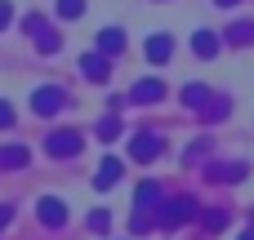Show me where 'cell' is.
<instances>
[{
  "mask_svg": "<svg viewBox=\"0 0 254 240\" xmlns=\"http://www.w3.org/2000/svg\"><path fill=\"white\" fill-rule=\"evenodd\" d=\"M201 214V205L192 200V196H174V200H165L161 209H156V227H165V232H174V227H183V223H192Z\"/></svg>",
  "mask_w": 254,
  "mask_h": 240,
  "instance_id": "obj_1",
  "label": "cell"
},
{
  "mask_svg": "<svg viewBox=\"0 0 254 240\" xmlns=\"http://www.w3.org/2000/svg\"><path fill=\"white\" fill-rule=\"evenodd\" d=\"M80 147H85V138H80L76 129H54V134L45 138V151H49L54 160H71V156H80Z\"/></svg>",
  "mask_w": 254,
  "mask_h": 240,
  "instance_id": "obj_2",
  "label": "cell"
},
{
  "mask_svg": "<svg viewBox=\"0 0 254 240\" xmlns=\"http://www.w3.org/2000/svg\"><path fill=\"white\" fill-rule=\"evenodd\" d=\"M161 151H165V138H161V134H147V129H143V134L129 138V160H138V165L156 160Z\"/></svg>",
  "mask_w": 254,
  "mask_h": 240,
  "instance_id": "obj_3",
  "label": "cell"
},
{
  "mask_svg": "<svg viewBox=\"0 0 254 240\" xmlns=\"http://www.w3.org/2000/svg\"><path fill=\"white\" fill-rule=\"evenodd\" d=\"M63 102H67V98H63V89H58V85H49V89H36V94H31V111H36V116H54Z\"/></svg>",
  "mask_w": 254,
  "mask_h": 240,
  "instance_id": "obj_4",
  "label": "cell"
},
{
  "mask_svg": "<svg viewBox=\"0 0 254 240\" xmlns=\"http://www.w3.org/2000/svg\"><path fill=\"white\" fill-rule=\"evenodd\" d=\"M134 205H138V214H147V209H161L165 196H161L156 183H138V187H134Z\"/></svg>",
  "mask_w": 254,
  "mask_h": 240,
  "instance_id": "obj_5",
  "label": "cell"
},
{
  "mask_svg": "<svg viewBox=\"0 0 254 240\" xmlns=\"http://www.w3.org/2000/svg\"><path fill=\"white\" fill-rule=\"evenodd\" d=\"M36 214H40V223H45V227H63V223H67V205H63V200H54V196H45V200L36 205Z\"/></svg>",
  "mask_w": 254,
  "mask_h": 240,
  "instance_id": "obj_6",
  "label": "cell"
},
{
  "mask_svg": "<svg viewBox=\"0 0 254 240\" xmlns=\"http://www.w3.org/2000/svg\"><path fill=\"white\" fill-rule=\"evenodd\" d=\"M27 160H31V151H27L22 143H4V147H0V169H4V174H9V169H22Z\"/></svg>",
  "mask_w": 254,
  "mask_h": 240,
  "instance_id": "obj_7",
  "label": "cell"
},
{
  "mask_svg": "<svg viewBox=\"0 0 254 240\" xmlns=\"http://www.w3.org/2000/svg\"><path fill=\"white\" fill-rule=\"evenodd\" d=\"M161 94H165V85H161V80H152V76H147V80H138V85H134V89H129V102H156V98H161Z\"/></svg>",
  "mask_w": 254,
  "mask_h": 240,
  "instance_id": "obj_8",
  "label": "cell"
},
{
  "mask_svg": "<svg viewBox=\"0 0 254 240\" xmlns=\"http://www.w3.org/2000/svg\"><path fill=\"white\" fill-rule=\"evenodd\" d=\"M205 178H210V183H241V178H246V165H241V160H237V165H210Z\"/></svg>",
  "mask_w": 254,
  "mask_h": 240,
  "instance_id": "obj_9",
  "label": "cell"
},
{
  "mask_svg": "<svg viewBox=\"0 0 254 240\" xmlns=\"http://www.w3.org/2000/svg\"><path fill=\"white\" fill-rule=\"evenodd\" d=\"M116 178H121V160H116V156H107V160L98 165V178H94V192H107V187H112Z\"/></svg>",
  "mask_w": 254,
  "mask_h": 240,
  "instance_id": "obj_10",
  "label": "cell"
},
{
  "mask_svg": "<svg viewBox=\"0 0 254 240\" xmlns=\"http://www.w3.org/2000/svg\"><path fill=\"white\" fill-rule=\"evenodd\" d=\"M192 49H196L201 58H214V53H219V36H210V31H196V36H192Z\"/></svg>",
  "mask_w": 254,
  "mask_h": 240,
  "instance_id": "obj_11",
  "label": "cell"
},
{
  "mask_svg": "<svg viewBox=\"0 0 254 240\" xmlns=\"http://www.w3.org/2000/svg\"><path fill=\"white\" fill-rule=\"evenodd\" d=\"M170 49H174V40H170V36H152V40H147V58H152V62H165V58H170Z\"/></svg>",
  "mask_w": 254,
  "mask_h": 240,
  "instance_id": "obj_12",
  "label": "cell"
},
{
  "mask_svg": "<svg viewBox=\"0 0 254 240\" xmlns=\"http://www.w3.org/2000/svg\"><path fill=\"white\" fill-rule=\"evenodd\" d=\"M80 71H85L89 80H107V62H103V58H94V53L80 62Z\"/></svg>",
  "mask_w": 254,
  "mask_h": 240,
  "instance_id": "obj_13",
  "label": "cell"
},
{
  "mask_svg": "<svg viewBox=\"0 0 254 240\" xmlns=\"http://www.w3.org/2000/svg\"><path fill=\"white\" fill-rule=\"evenodd\" d=\"M183 102H188V107H205V102H210V89H205V85H188V89H183Z\"/></svg>",
  "mask_w": 254,
  "mask_h": 240,
  "instance_id": "obj_14",
  "label": "cell"
},
{
  "mask_svg": "<svg viewBox=\"0 0 254 240\" xmlns=\"http://www.w3.org/2000/svg\"><path fill=\"white\" fill-rule=\"evenodd\" d=\"M121 129H125V125H121L116 116H107V120H98V138H103V143H112V138H121Z\"/></svg>",
  "mask_w": 254,
  "mask_h": 240,
  "instance_id": "obj_15",
  "label": "cell"
},
{
  "mask_svg": "<svg viewBox=\"0 0 254 240\" xmlns=\"http://www.w3.org/2000/svg\"><path fill=\"white\" fill-rule=\"evenodd\" d=\"M98 45H103V53H121L125 36H121V31H103V36H98Z\"/></svg>",
  "mask_w": 254,
  "mask_h": 240,
  "instance_id": "obj_16",
  "label": "cell"
},
{
  "mask_svg": "<svg viewBox=\"0 0 254 240\" xmlns=\"http://www.w3.org/2000/svg\"><path fill=\"white\" fill-rule=\"evenodd\" d=\"M201 218H205V227H210V232H223V227H228V209H205Z\"/></svg>",
  "mask_w": 254,
  "mask_h": 240,
  "instance_id": "obj_17",
  "label": "cell"
},
{
  "mask_svg": "<svg viewBox=\"0 0 254 240\" xmlns=\"http://www.w3.org/2000/svg\"><path fill=\"white\" fill-rule=\"evenodd\" d=\"M107 227H112V214H107V209H94V214H89V232H98V236H103Z\"/></svg>",
  "mask_w": 254,
  "mask_h": 240,
  "instance_id": "obj_18",
  "label": "cell"
},
{
  "mask_svg": "<svg viewBox=\"0 0 254 240\" xmlns=\"http://www.w3.org/2000/svg\"><path fill=\"white\" fill-rule=\"evenodd\" d=\"M228 40H254V22H237V27L228 31Z\"/></svg>",
  "mask_w": 254,
  "mask_h": 240,
  "instance_id": "obj_19",
  "label": "cell"
},
{
  "mask_svg": "<svg viewBox=\"0 0 254 240\" xmlns=\"http://www.w3.org/2000/svg\"><path fill=\"white\" fill-rule=\"evenodd\" d=\"M58 9H63V18H76L80 13V0H58Z\"/></svg>",
  "mask_w": 254,
  "mask_h": 240,
  "instance_id": "obj_20",
  "label": "cell"
},
{
  "mask_svg": "<svg viewBox=\"0 0 254 240\" xmlns=\"http://www.w3.org/2000/svg\"><path fill=\"white\" fill-rule=\"evenodd\" d=\"M9 125H13V107H9V102H0V129H9Z\"/></svg>",
  "mask_w": 254,
  "mask_h": 240,
  "instance_id": "obj_21",
  "label": "cell"
},
{
  "mask_svg": "<svg viewBox=\"0 0 254 240\" xmlns=\"http://www.w3.org/2000/svg\"><path fill=\"white\" fill-rule=\"evenodd\" d=\"M9 218H13V205H0V232L9 227Z\"/></svg>",
  "mask_w": 254,
  "mask_h": 240,
  "instance_id": "obj_22",
  "label": "cell"
},
{
  "mask_svg": "<svg viewBox=\"0 0 254 240\" xmlns=\"http://www.w3.org/2000/svg\"><path fill=\"white\" fill-rule=\"evenodd\" d=\"M4 22H9V4H0V27H4Z\"/></svg>",
  "mask_w": 254,
  "mask_h": 240,
  "instance_id": "obj_23",
  "label": "cell"
},
{
  "mask_svg": "<svg viewBox=\"0 0 254 240\" xmlns=\"http://www.w3.org/2000/svg\"><path fill=\"white\" fill-rule=\"evenodd\" d=\"M241 240H254V227H250V232H246V236H241Z\"/></svg>",
  "mask_w": 254,
  "mask_h": 240,
  "instance_id": "obj_24",
  "label": "cell"
},
{
  "mask_svg": "<svg viewBox=\"0 0 254 240\" xmlns=\"http://www.w3.org/2000/svg\"><path fill=\"white\" fill-rule=\"evenodd\" d=\"M219 4H237V0H219Z\"/></svg>",
  "mask_w": 254,
  "mask_h": 240,
  "instance_id": "obj_25",
  "label": "cell"
}]
</instances>
